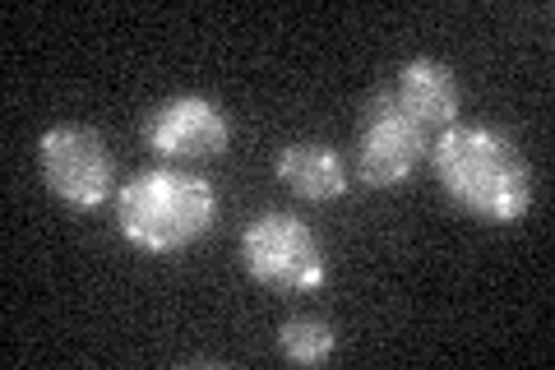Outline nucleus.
I'll return each mask as SVG.
<instances>
[{"mask_svg":"<svg viewBox=\"0 0 555 370\" xmlns=\"http://www.w3.org/2000/svg\"><path fill=\"white\" fill-rule=\"evenodd\" d=\"M389 88L426 130H449L463 112V84L454 69L436 56H412Z\"/></svg>","mask_w":555,"mask_h":370,"instance_id":"obj_8","label":"nucleus"},{"mask_svg":"<svg viewBox=\"0 0 555 370\" xmlns=\"http://www.w3.org/2000/svg\"><path fill=\"white\" fill-rule=\"evenodd\" d=\"M338 333L324 315H292V320L278 324V352L297 366H324L334 357Z\"/></svg>","mask_w":555,"mask_h":370,"instance_id":"obj_9","label":"nucleus"},{"mask_svg":"<svg viewBox=\"0 0 555 370\" xmlns=\"http://www.w3.org/2000/svg\"><path fill=\"white\" fill-rule=\"evenodd\" d=\"M241 269L273 292H320L328 259L320 232L306 218L264 208L241 227Z\"/></svg>","mask_w":555,"mask_h":370,"instance_id":"obj_4","label":"nucleus"},{"mask_svg":"<svg viewBox=\"0 0 555 370\" xmlns=\"http://www.w3.org/2000/svg\"><path fill=\"white\" fill-rule=\"evenodd\" d=\"M430 171L449 200L477 222L514 227L528 218L537 200L532 163L528 153L514 144V135L495 126H477V120H454L440 139H430Z\"/></svg>","mask_w":555,"mask_h":370,"instance_id":"obj_1","label":"nucleus"},{"mask_svg":"<svg viewBox=\"0 0 555 370\" xmlns=\"http://www.w3.org/2000/svg\"><path fill=\"white\" fill-rule=\"evenodd\" d=\"M38 163L47 190L69 208H98L116 195V163L112 149L83 120H61L47 126L38 139Z\"/></svg>","mask_w":555,"mask_h":370,"instance_id":"obj_5","label":"nucleus"},{"mask_svg":"<svg viewBox=\"0 0 555 370\" xmlns=\"http://www.w3.org/2000/svg\"><path fill=\"white\" fill-rule=\"evenodd\" d=\"M426 157H430V130L393 98L389 84L375 88L357 116V153H352L357 186L398 190L403 181H412Z\"/></svg>","mask_w":555,"mask_h":370,"instance_id":"obj_3","label":"nucleus"},{"mask_svg":"<svg viewBox=\"0 0 555 370\" xmlns=\"http://www.w3.org/2000/svg\"><path fill=\"white\" fill-rule=\"evenodd\" d=\"M273 176L306 204H338L352 190L347 157L324 139H292L273 157Z\"/></svg>","mask_w":555,"mask_h":370,"instance_id":"obj_7","label":"nucleus"},{"mask_svg":"<svg viewBox=\"0 0 555 370\" xmlns=\"http://www.w3.org/2000/svg\"><path fill=\"white\" fill-rule=\"evenodd\" d=\"M218 222V190L195 171L149 167L116 186V232L144 255H181Z\"/></svg>","mask_w":555,"mask_h":370,"instance_id":"obj_2","label":"nucleus"},{"mask_svg":"<svg viewBox=\"0 0 555 370\" xmlns=\"http://www.w3.org/2000/svg\"><path fill=\"white\" fill-rule=\"evenodd\" d=\"M144 144L167 163H204L232 144V120L204 93H171L144 116Z\"/></svg>","mask_w":555,"mask_h":370,"instance_id":"obj_6","label":"nucleus"}]
</instances>
